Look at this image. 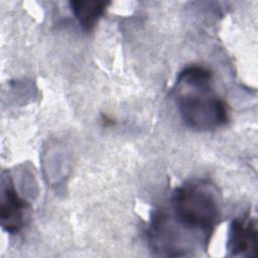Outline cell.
Returning <instances> with one entry per match:
<instances>
[{
	"mask_svg": "<svg viewBox=\"0 0 258 258\" xmlns=\"http://www.w3.org/2000/svg\"><path fill=\"white\" fill-rule=\"evenodd\" d=\"M172 94L181 120L188 128L211 131L228 123V106L215 92L213 74L207 68L189 66L183 69Z\"/></svg>",
	"mask_w": 258,
	"mask_h": 258,
	"instance_id": "7a4b0ae2",
	"label": "cell"
},
{
	"mask_svg": "<svg viewBox=\"0 0 258 258\" xmlns=\"http://www.w3.org/2000/svg\"><path fill=\"white\" fill-rule=\"evenodd\" d=\"M221 219L216 188L196 180L176 187L166 205L154 210L148 228V242L154 255L187 256L207 250Z\"/></svg>",
	"mask_w": 258,
	"mask_h": 258,
	"instance_id": "6da1fadb",
	"label": "cell"
},
{
	"mask_svg": "<svg viewBox=\"0 0 258 258\" xmlns=\"http://www.w3.org/2000/svg\"><path fill=\"white\" fill-rule=\"evenodd\" d=\"M110 2L97 0H73L70 1V8L85 30H92L100 18L104 15Z\"/></svg>",
	"mask_w": 258,
	"mask_h": 258,
	"instance_id": "5b68a950",
	"label": "cell"
},
{
	"mask_svg": "<svg viewBox=\"0 0 258 258\" xmlns=\"http://www.w3.org/2000/svg\"><path fill=\"white\" fill-rule=\"evenodd\" d=\"M258 232L256 220L250 216L235 219L229 228L227 250L229 256L255 257Z\"/></svg>",
	"mask_w": 258,
	"mask_h": 258,
	"instance_id": "277c9868",
	"label": "cell"
},
{
	"mask_svg": "<svg viewBox=\"0 0 258 258\" xmlns=\"http://www.w3.org/2000/svg\"><path fill=\"white\" fill-rule=\"evenodd\" d=\"M30 211L29 203L15 190L11 176L3 173L1 180L0 224L9 234H17L26 225Z\"/></svg>",
	"mask_w": 258,
	"mask_h": 258,
	"instance_id": "3957f363",
	"label": "cell"
}]
</instances>
